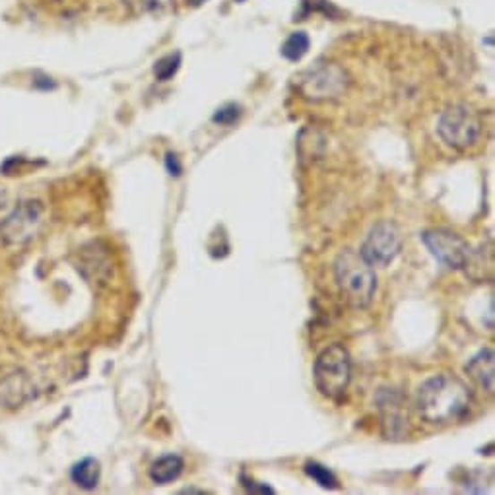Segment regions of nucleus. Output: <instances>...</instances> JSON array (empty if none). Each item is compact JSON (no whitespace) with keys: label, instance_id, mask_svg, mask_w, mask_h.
I'll use <instances>...</instances> for the list:
<instances>
[{"label":"nucleus","instance_id":"obj_1","mask_svg":"<svg viewBox=\"0 0 495 495\" xmlns=\"http://www.w3.org/2000/svg\"><path fill=\"white\" fill-rule=\"evenodd\" d=\"M472 406L468 387L453 375H433L423 381L416 395L420 418L433 425H447L463 420Z\"/></svg>","mask_w":495,"mask_h":495},{"label":"nucleus","instance_id":"obj_2","mask_svg":"<svg viewBox=\"0 0 495 495\" xmlns=\"http://www.w3.org/2000/svg\"><path fill=\"white\" fill-rule=\"evenodd\" d=\"M335 274L346 303L363 309L373 302L377 292L375 269L362 259L360 252L344 251L335 262Z\"/></svg>","mask_w":495,"mask_h":495},{"label":"nucleus","instance_id":"obj_3","mask_svg":"<svg viewBox=\"0 0 495 495\" xmlns=\"http://www.w3.org/2000/svg\"><path fill=\"white\" fill-rule=\"evenodd\" d=\"M350 86L346 68L332 61H319L295 78L299 96L311 103L338 101Z\"/></svg>","mask_w":495,"mask_h":495},{"label":"nucleus","instance_id":"obj_4","mask_svg":"<svg viewBox=\"0 0 495 495\" xmlns=\"http://www.w3.org/2000/svg\"><path fill=\"white\" fill-rule=\"evenodd\" d=\"M313 379L322 397L338 400L350 387L352 379V358L350 352L342 344H332L325 348L315 362Z\"/></svg>","mask_w":495,"mask_h":495},{"label":"nucleus","instance_id":"obj_5","mask_svg":"<svg viewBox=\"0 0 495 495\" xmlns=\"http://www.w3.org/2000/svg\"><path fill=\"white\" fill-rule=\"evenodd\" d=\"M435 131L445 146L465 152V149L478 144L482 136V121L474 109H470L465 103H455L440 113Z\"/></svg>","mask_w":495,"mask_h":495},{"label":"nucleus","instance_id":"obj_6","mask_svg":"<svg viewBox=\"0 0 495 495\" xmlns=\"http://www.w3.org/2000/svg\"><path fill=\"white\" fill-rule=\"evenodd\" d=\"M43 218L45 209L39 201H20L14 210L0 222V237L10 247H24L39 235Z\"/></svg>","mask_w":495,"mask_h":495},{"label":"nucleus","instance_id":"obj_7","mask_svg":"<svg viewBox=\"0 0 495 495\" xmlns=\"http://www.w3.org/2000/svg\"><path fill=\"white\" fill-rule=\"evenodd\" d=\"M402 249V237L398 227L390 222L377 224L365 237L360 249L362 259L373 269H383L393 262Z\"/></svg>","mask_w":495,"mask_h":495},{"label":"nucleus","instance_id":"obj_8","mask_svg":"<svg viewBox=\"0 0 495 495\" xmlns=\"http://www.w3.org/2000/svg\"><path fill=\"white\" fill-rule=\"evenodd\" d=\"M423 245L443 267L451 270H465L470 264V247L465 239L445 229H430L422 234Z\"/></svg>","mask_w":495,"mask_h":495},{"label":"nucleus","instance_id":"obj_9","mask_svg":"<svg viewBox=\"0 0 495 495\" xmlns=\"http://www.w3.org/2000/svg\"><path fill=\"white\" fill-rule=\"evenodd\" d=\"M379 412H381L383 431L388 440H400L408 433V410L405 398L397 390H381L377 397Z\"/></svg>","mask_w":495,"mask_h":495},{"label":"nucleus","instance_id":"obj_10","mask_svg":"<svg viewBox=\"0 0 495 495\" xmlns=\"http://www.w3.org/2000/svg\"><path fill=\"white\" fill-rule=\"evenodd\" d=\"M36 397V387L24 371H13L0 379V408L16 410Z\"/></svg>","mask_w":495,"mask_h":495},{"label":"nucleus","instance_id":"obj_11","mask_svg":"<svg viewBox=\"0 0 495 495\" xmlns=\"http://www.w3.org/2000/svg\"><path fill=\"white\" fill-rule=\"evenodd\" d=\"M466 373L470 375L472 381H476L478 387H482L486 393H493V381H495V354L491 348H483L472 358L466 365Z\"/></svg>","mask_w":495,"mask_h":495},{"label":"nucleus","instance_id":"obj_12","mask_svg":"<svg viewBox=\"0 0 495 495\" xmlns=\"http://www.w3.org/2000/svg\"><path fill=\"white\" fill-rule=\"evenodd\" d=\"M183 468H185V463L179 455H166L158 458L149 468V478L156 483H169L181 476Z\"/></svg>","mask_w":495,"mask_h":495},{"label":"nucleus","instance_id":"obj_13","mask_svg":"<svg viewBox=\"0 0 495 495\" xmlns=\"http://www.w3.org/2000/svg\"><path fill=\"white\" fill-rule=\"evenodd\" d=\"M99 474H101L99 463L91 457L80 460V463H76L71 470L73 482L84 490H94L99 483Z\"/></svg>","mask_w":495,"mask_h":495},{"label":"nucleus","instance_id":"obj_14","mask_svg":"<svg viewBox=\"0 0 495 495\" xmlns=\"http://www.w3.org/2000/svg\"><path fill=\"white\" fill-rule=\"evenodd\" d=\"M307 51H309V38L303 31H297V33H294V36L287 38L284 47H282V55L292 63L302 61Z\"/></svg>","mask_w":495,"mask_h":495},{"label":"nucleus","instance_id":"obj_15","mask_svg":"<svg viewBox=\"0 0 495 495\" xmlns=\"http://www.w3.org/2000/svg\"><path fill=\"white\" fill-rule=\"evenodd\" d=\"M305 472H307V476L309 478H313L320 488H327V490H335L338 488V480L337 476L332 474V472L327 468V466H322L319 463H307L305 465Z\"/></svg>","mask_w":495,"mask_h":495},{"label":"nucleus","instance_id":"obj_16","mask_svg":"<svg viewBox=\"0 0 495 495\" xmlns=\"http://www.w3.org/2000/svg\"><path fill=\"white\" fill-rule=\"evenodd\" d=\"M181 66V55H167L164 59H159L154 66V74L159 80V82H167V80L174 78Z\"/></svg>","mask_w":495,"mask_h":495},{"label":"nucleus","instance_id":"obj_17","mask_svg":"<svg viewBox=\"0 0 495 495\" xmlns=\"http://www.w3.org/2000/svg\"><path fill=\"white\" fill-rule=\"evenodd\" d=\"M129 4L138 14H164L166 10H171L175 0H129Z\"/></svg>","mask_w":495,"mask_h":495},{"label":"nucleus","instance_id":"obj_18","mask_svg":"<svg viewBox=\"0 0 495 495\" xmlns=\"http://www.w3.org/2000/svg\"><path fill=\"white\" fill-rule=\"evenodd\" d=\"M239 117V109L235 106H226L222 109H218V113L214 115V121L220 124H232L235 123Z\"/></svg>","mask_w":495,"mask_h":495},{"label":"nucleus","instance_id":"obj_19","mask_svg":"<svg viewBox=\"0 0 495 495\" xmlns=\"http://www.w3.org/2000/svg\"><path fill=\"white\" fill-rule=\"evenodd\" d=\"M166 167H167L171 177H179L181 171H183V167L179 164V158L175 154H167L166 156Z\"/></svg>","mask_w":495,"mask_h":495},{"label":"nucleus","instance_id":"obj_20","mask_svg":"<svg viewBox=\"0 0 495 495\" xmlns=\"http://www.w3.org/2000/svg\"><path fill=\"white\" fill-rule=\"evenodd\" d=\"M204 3H209V0H181V4L187 6V8H199Z\"/></svg>","mask_w":495,"mask_h":495},{"label":"nucleus","instance_id":"obj_21","mask_svg":"<svg viewBox=\"0 0 495 495\" xmlns=\"http://www.w3.org/2000/svg\"><path fill=\"white\" fill-rule=\"evenodd\" d=\"M53 3H78V0H53Z\"/></svg>","mask_w":495,"mask_h":495},{"label":"nucleus","instance_id":"obj_22","mask_svg":"<svg viewBox=\"0 0 495 495\" xmlns=\"http://www.w3.org/2000/svg\"><path fill=\"white\" fill-rule=\"evenodd\" d=\"M235 3H245V0H235Z\"/></svg>","mask_w":495,"mask_h":495}]
</instances>
